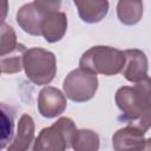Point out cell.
Returning <instances> with one entry per match:
<instances>
[{"label": "cell", "instance_id": "obj_1", "mask_svg": "<svg viewBox=\"0 0 151 151\" xmlns=\"http://www.w3.org/2000/svg\"><path fill=\"white\" fill-rule=\"evenodd\" d=\"M122 114L119 120L146 132L151 127V78L146 77L134 86H122L114 96Z\"/></svg>", "mask_w": 151, "mask_h": 151}, {"label": "cell", "instance_id": "obj_2", "mask_svg": "<svg viewBox=\"0 0 151 151\" xmlns=\"http://www.w3.org/2000/svg\"><path fill=\"white\" fill-rule=\"evenodd\" d=\"M125 64L124 51L111 46H92L85 51L79 66L94 74L116 76L123 71Z\"/></svg>", "mask_w": 151, "mask_h": 151}, {"label": "cell", "instance_id": "obj_3", "mask_svg": "<svg viewBox=\"0 0 151 151\" xmlns=\"http://www.w3.org/2000/svg\"><path fill=\"white\" fill-rule=\"evenodd\" d=\"M74 122L68 117H60L48 127H44L34 143V151H65L72 146L77 132Z\"/></svg>", "mask_w": 151, "mask_h": 151}, {"label": "cell", "instance_id": "obj_4", "mask_svg": "<svg viewBox=\"0 0 151 151\" xmlns=\"http://www.w3.org/2000/svg\"><path fill=\"white\" fill-rule=\"evenodd\" d=\"M26 77L35 85L50 84L57 73V59L53 52L42 47L28 48L24 57Z\"/></svg>", "mask_w": 151, "mask_h": 151}, {"label": "cell", "instance_id": "obj_5", "mask_svg": "<svg viewBox=\"0 0 151 151\" xmlns=\"http://www.w3.org/2000/svg\"><path fill=\"white\" fill-rule=\"evenodd\" d=\"M64 93L74 103H85L91 100L98 90L97 74L81 67L71 71L63 83Z\"/></svg>", "mask_w": 151, "mask_h": 151}, {"label": "cell", "instance_id": "obj_6", "mask_svg": "<svg viewBox=\"0 0 151 151\" xmlns=\"http://www.w3.org/2000/svg\"><path fill=\"white\" fill-rule=\"evenodd\" d=\"M47 13L50 12L45 11L39 5L38 0L28 2L18 9L17 22L24 32L31 35H41V24Z\"/></svg>", "mask_w": 151, "mask_h": 151}, {"label": "cell", "instance_id": "obj_7", "mask_svg": "<svg viewBox=\"0 0 151 151\" xmlns=\"http://www.w3.org/2000/svg\"><path fill=\"white\" fill-rule=\"evenodd\" d=\"M67 106L66 96L53 86H45L38 96V110L45 118L60 116Z\"/></svg>", "mask_w": 151, "mask_h": 151}, {"label": "cell", "instance_id": "obj_8", "mask_svg": "<svg viewBox=\"0 0 151 151\" xmlns=\"http://www.w3.org/2000/svg\"><path fill=\"white\" fill-rule=\"evenodd\" d=\"M125 64L123 67V76L127 81L138 83L147 77L149 61L146 54L138 48H130L124 51Z\"/></svg>", "mask_w": 151, "mask_h": 151}, {"label": "cell", "instance_id": "obj_9", "mask_svg": "<svg viewBox=\"0 0 151 151\" xmlns=\"http://www.w3.org/2000/svg\"><path fill=\"white\" fill-rule=\"evenodd\" d=\"M34 130L33 118L29 114L24 113L18 122L15 137L8 145L7 151H34Z\"/></svg>", "mask_w": 151, "mask_h": 151}, {"label": "cell", "instance_id": "obj_10", "mask_svg": "<svg viewBox=\"0 0 151 151\" xmlns=\"http://www.w3.org/2000/svg\"><path fill=\"white\" fill-rule=\"evenodd\" d=\"M143 131L132 127L125 126L119 129L112 136V146L114 151H142L145 145Z\"/></svg>", "mask_w": 151, "mask_h": 151}, {"label": "cell", "instance_id": "obj_11", "mask_svg": "<svg viewBox=\"0 0 151 151\" xmlns=\"http://www.w3.org/2000/svg\"><path fill=\"white\" fill-rule=\"evenodd\" d=\"M67 29V17L64 12L47 13L41 24V35L47 42H57L63 39Z\"/></svg>", "mask_w": 151, "mask_h": 151}, {"label": "cell", "instance_id": "obj_12", "mask_svg": "<svg viewBox=\"0 0 151 151\" xmlns=\"http://www.w3.org/2000/svg\"><path fill=\"white\" fill-rule=\"evenodd\" d=\"M73 4L78 8V14L80 19L87 24H96L101 21L109 12L107 1L74 0Z\"/></svg>", "mask_w": 151, "mask_h": 151}, {"label": "cell", "instance_id": "obj_13", "mask_svg": "<svg viewBox=\"0 0 151 151\" xmlns=\"http://www.w3.org/2000/svg\"><path fill=\"white\" fill-rule=\"evenodd\" d=\"M117 15L122 24L132 26L143 17V2L134 0H122L117 4Z\"/></svg>", "mask_w": 151, "mask_h": 151}, {"label": "cell", "instance_id": "obj_14", "mask_svg": "<svg viewBox=\"0 0 151 151\" xmlns=\"http://www.w3.org/2000/svg\"><path fill=\"white\" fill-rule=\"evenodd\" d=\"M100 146V139L97 132L90 129H80L76 132L72 149L74 151H98Z\"/></svg>", "mask_w": 151, "mask_h": 151}, {"label": "cell", "instance_id": "obj_15", "mask_svg": "<svg viewBox=\"0 0 151 151\" xmlns=\"http://www.w3.org/2000/svg\"><path fill=\"white\" fill-rule=\"evenodd\" d=\"M27 48L24 44H19L18 47L7 55L0 57V68L2 73H17L24 68V57Z\"/></svg>", "mask_w": 151, "mask_h": 151}, {"label": "cell", "instance_id": "obj_16", "mask_svg": "<svg viewBox=\"0 0 151 151\" xmlns=\"http://www.w3.org/2000/svg\"><path fill=\"white\" fill-rule=\"evenodd\" d=\"M17 34L12 26L2 22L0 31V57L7 55L18 47Z\"/></svg>", "mask_w": 151, "mask_h": 151}, {"label": "cell", "instance_id": "obj_17", "mask_svg": "<svg viewBox=\"0 0 151 151\" xmlns=\"http://www.w3.org/2000/svg\"><path fill=\"white\" fill-rule=\"evenodd\" d=\"M2 112V137H1V147L4 149L6 144L11 140L13 134V113L9 111L5 104L1 105Z\"/></svg>", "mask_w": 151, "mask_h": 151}, {"label": "cell", "instance_id": "obj_18", "mask_svg": "<svg viewBox=\"0 0 151 151\" xmlns=\"http://www.w3.org/2000/svg\"><path fill=\"white\" fill-rule=\"evenodd\" d=\"M142 151H151V138H147L145 140V145Z\"/></svg>", "mask_w": 151, "mask_h": 151}]
</instances>
